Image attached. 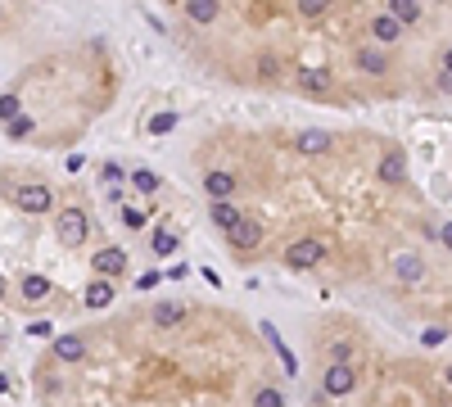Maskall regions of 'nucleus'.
<instances>
[{
  "label": "nucleus",
  "instance_id": "obj_1",
  "mask_svg": "<svg viewBox=\"0 0 452 407\" xmlns=\"http://www.w3.org/2000/svg\"><path fill=\"white\" fill-rule=\"evenodd\" d=\"M59 240H64V245H68V249H77V245H82V240H86V217H82V213H77V208L59 213Z\"/></svg>",
  "mask_w": 452,
  "mask_h": 407
},
{
  "label": "nucleus",
  "instance_id": "obj_2",
  "mask_svg": "<svg viewBox=\"0 0 452 407\" xmlns=\"http://www.w3.org/2000/svg\"><path fill=\"white\" fill-rule=\"evenodd\" d=\"M285 263L290 267H316L321 263V240H299V245H290Z\"/></svg>",
  "mask_w": 452,
  "mask_h": 407
},
{
  "label": "nucleus",
  "instance_id": "obj_3",
  "mask_svg": "<svg viewBox=\"0 0 452 407\" xmlns=\"http://www.w3.org/2000/svg\"><path fill=\"white\" fill-rule=\"evenodd\" d=\"M353 380H358V376H353V366H349V362L326 366V394H335V399H340V394H349V390H353Z\"/></svg>",
  "mask_w": 452,
  "mask_h": 407
},
{
  "label": "nucleus",
  "instance_id": "obj_4",
  "mask_svg": "<svg viewBox=\"0 0 452 407\" xmlns=\"http://www.w3.org/2000/svg\"><path fill=\"white\" fill-rule=\"evenodd\" d=\"M231 245H235V249H258V245H263V222L240 217V227L231 231Z\"/></svg>",
  "mask_w": 452,
  "mask_h": 407
},
{
  "label": "nucleus",
  "instance_id": "obj_5",
  "mask_svg": "<svg viewBox=\"0 0 452 407\" xmlns=\"http://www.w3.org/2000/svg\"><path fill=\"white\" fill-rule=\"evenodd\" d=\"M402 177H407V154H402V150H389L380 159V181H384V186H398Z\"/></svg>",
  "mask_w": 452,
  "mask_h": 407
},
{
  "label": "nucleus",
  "instance_id": "obj_6",
  "mask_svg": "<svg viewBox=\"0 0 452 407\" xmlns=\"http://www.w3.org/2000/svg\"><path fill=\"white\" fill-rule=\"evenodd\" d=\"M204 190L213 195V204H226V195H235V177H231V172H208Z\"/></svg>",
  "mask_w": 452,
  "mask_h": 407
},
{
  "label": "nucleus",
  "instance_id": "obj_7",
  "mask_svg": "<svg viewBox=\"0 0 452 407\" xmlns=\"http://www.w3.org/2000/svg\"><path fill=\"white\" fill-rule=\"evenodd\" d=\"M18 208H23V213H45V208H50V190H45V186H23V190H18Z\"/></svg>",
  "mask_w": 452,
  "mask_h": 407
},
{
  "label": "nucleus",
  "instance_id": "obj_8",
  "mask_svg": "<svg viewBox=\"0 0 452 407\" xmlns=\"http://www.w3.org/2000/svg\"><path fill=\"white\" fill-rule=\"evenodd\" d=\"M95 271L122 276V271H127V254H122V249H100V254H95Z\"/></svg>",
  "mask_w": 452,
  "mask_h": 407
},
{
  "label": "nucleus",
  "instance_id": "obj_9",
  "mask_svg": "<svg viewBox=\"0 0 452 407\" xmlns=\"http://www.w3.org/2000/svg\"><path fill=\"white\" fill-rule=\"evenodd\" d=\"M258 331H263V335H267V344H272L276 353H281V366H285V371H290V376L299 371V362H294V353H290V348H285V339H281V331H276L272 322H263V326H258Z\"/></svg>",
  "mask_w": 452,
  "mask_h": 407
},
{
  "label": "nucleus",
  "instance_id": "obj_10",
  "mask_svg": "<svg viewBox=\"0 0 452 407\" xmlns=\"http://www.w3.org/2000/svg\"><path fill=\"white\" fill-rule=\"evenodd\" d=\"M54 357H59V362H82V357H86V344L77 335H59V339H54Z\"/></svg>",
  "mask_w": 452,
  "mask_h": 407
},
{
  "label": "nucleus",
  "instance_id": "obj_11",
  "mask_svg": "<svg viewBox=\"0 0 452 407\" xmlns=\"http://www.w3.org/2000/svg\"><path fill=\"white\" fill-rule=\"evenodd\" d=\"M186 322V308L181 304H159L154 308V326H163V331H172V326Z\"/></svg>",
  "mask_w": 452,
  "mask_h": 407
},
{
  "label": "nucleus",
  "instance_id": "obj_12",
  "mask_svg": "<svg viewBox=\"0 0 452 407\" xmlns=\"http://www.w3.org/2000/svg\"><path fill=\"white\" fill-rule=\"evenodd\" d=\"M393 271H398V280H407V285H411V280H421V276H425L421 258H411V254H398V258H393Z\"/></svg>",
  "mask_w": 452,
  "mask_h": 407
},
{
  "label": "nucleus",
  "instance_id": "obj_13",
  "mask_svg": "<svg viewBox=\"0 0 452 407\" xmlns=\"http://www.w3.org/2000/svg\"><path fill=\"white\" fill-rule=\"evenodd\" d=\"M371 32H376V41H398L402 23L393 14H376V23H371Z\"/></svg>",
  "mask_w": 452,
  "mask_h": 407
},
{
  "label": "nucleus",
  "instance_id": "obj_14",
  "mask_svg": "<svg viewBox=\"0 0 452 407\" xmlns=\"http://www.w3.org/2000/svg\"><path fill=\"white\" fill-rule=\"evenodd\" d=\"M358 64H362V73L380 77V73H384V50H376V45H367V50H358Z\"/></svg>",
  "mask_w": 452,
  "mask_h": 407
},
{
  "label": "nucleus",
  "instance_id": "obj_15",
  "mask_svg": "<svg viewBox=\"0 0 452 407\" xmlns=\"http://www.w3.org/2000/svg\"><path fill=\"white\" fill-rule=\"evenodd\" d=\"M18 290H23V299L41 304V299L50 294V280H45V276H23V285H18Z\"/></svg>",
  "mask_w": 452,
  "mask_h": 407
},
{
  "label": "nucleus",
  "instance_id": "obj_16",
  "mask_svg": "<svg viewBox=\"0 0 452 407\" xmlns=\"http://www.w3.org/2000/svg\"><path fill=\"white\" fill-rule=\"evenodd\" d=\"M186 14L195 23H208V18H217V0H186Z\"/></svg>",
  "mask_w": 452,
  "mask_h": 407
},
{
  "label": "nucleus",
  "instance_id": "obj_17",
  "mask_svg": "<svg viewBox=\"0 0 452 407\" xmlns=\"http://www.w3.org/2000/svg\"><path fill=\"white\" fill-rule=\"evenodd\" d=\"M299 150L303 154H321V150H330V136H326V131H303L299 136Z\"/></svg>",
  "mask_w": 452,
  "mask_h": 407
},
{
  "label": "nucleus",
  "instance_id": "obj_18",
  "mask_svg": "<svg viewBox=\"0 0 452 407\" xmlns=\"http://www.w3.org/2000/svg\"><path fill=\"white\" fill-rule=\"evenodd\" d=\"M109 299H113V285H109V280H91V290H86V304H91V308H104Z\"/></svg>",
  "mask_w": 452,
  "mask_h": 407
},
{
  "label": "nucleus",
  "instance_id": "obj_19",
  "mask_svg": "<svg viewBox=\"0 0 452 407\" xmlns=\"http://www.w3.org/2000/svg\"><path fill=\"white\" fill-rule=\"evenodd\" d=\"M389 14L398 18V23H416V18H421V5H411V0H389Z\"/></svg>",
  "mask_w": 452,
  "mask_h": 407
},
{
  "label": "nucleus",
  "instance_id": "obj_20",
  "mask_svg": "<svg viewBox=\"0 0 452 407\" xmlns=\"http://www.w3.org/2000/svg\"><path fill=\"white\" fill-rule=\"evenodd\" d=\"M208 217H213L217 227H226V231L240 227V217H235V208H231V204H213V213H208Z\"/></svg>",
  "mask_w": 452,
  "mask_h": 407
},
{
  "label": "nucleus",
  "instance_id": "obj_21",
  "mask_svg": "<svg viewBox=\"0 0 452 407\" xmlns=\"http://www.w3.org/2000/svg\"><path fill=\"white\" fill-rule=\"evenodd\" d=\"M131 186H136L140 195H154V190H159V177H154L150 168H140V172H131Z\"/></svg>",
  "mask_w": 452,
  "mask_h": 407
},
{
  "label": "nucleus",
  "instance_id": "obj_22",
  "mask_svg": "<svg viewBox=\"0 0 452 407\" xmlns=\"http://www.w3.org/2000/svg\"><path fill=\"white\" fill-rule=\"evenodd\" d=\"M172 249H177V236H172V231H154V254L168 258Z\"/></svg>",
  "mask_w": 452,
  "mask_h": 407
},
{
  "label": "nucleus",
  "instance_id": "obj_23",
  "mask_svg": "<svg viewBox=\"0 0 452 407\" xmlns=\"http://www.w3.org/2000/svg\"><path fill=\"white\" fill-rule=\"evenodd\" d=\"M254 407H285V394H281V390H258Z\"/></svg>",
  "mask_w": 452,
  "mask_h": 407
},
{
  "label": "nucleus",
  "instance_id": "obj_24",
  "mask_svg": "<svg viewBox=\"0 0 452 407\" xmlns=\"http://www.w3.org/2000/svg\"><path fill=\"white\" fill-rule=\"evenodd\" d=\"M303 86H307V91H326V86H330V77H326V73H316V68H312V73L303 68Z\"/></svg>",
  "mask_w": 452,
  "mask_h": 407
},
{
  "label": "nucleus",
  "instance_id": "obj_25",
  "mask_svg": "<svg viewBox=\"0 0 452 407\" xmlns=\"http://www.w3.org/2000/svg\"><path fill=\"white\" fill-rule=\"evenodd\" d=\"M321 9H326V0H299V14L303 18H316Z\"/></svg>",
  "mask_w": 452,
  "mask_h": 407
},
{
  "label": "nucleus",
  "instance_id": "obj_26",
  "mask_svg": "<svg viewBox=\"0 0 452 407\" xmlns=\"http://www.w3.org/2000/svg\"><path fill=\"white\" fill-rule=\"evenodd\" d=\"M172 127H177V118H172V113H159V118L150 122V131H159V136H163V131H172Z\"/></svg>",
  "mask_w": 452,
  "mask_h": 407
},
{
  "label": "nucleus",
  "instance_id": "obj_27",
  "mask_svg": "<svg viewBox=\"0 0 452 407\" xmlns=\"http://www.w3.org/2000/svg\"><path fill=\"white\" fill-rule=\"evenodd\" d=\"M122 222H127V227H145V217H140L136 208H122Z\"/></svg>",
  "mask_w": 452,
  "mask_h": 407
},
{
  "label": "nucleus",
  "instance_id": "obj_28",
  "mask_svg": "<svg viewBox=\"0 0 452 407\" xmlns=\"http://www.w3.org/2000/svg\"><path fill=\"white\" fill-rule=\"evenodd\" d=\"M5 118L18 122V100H14V95H5Z\"/></svg>",
  "mask_w": 452,
  "mask_h": 407
},
{
  "label": "nucleus",
  "instance_id": "obj_29",
  "mask_svg": "<svg viewBox=\"0 0 452 407\" xmlns=\"http://www.w3.org/2000/svg\"><path fill=\"white\" fill-rule=\"evenodd\" d=\"M159 280H163V276H159V271H145V276H140V280H136V285H140V290H154V285H159Z\"/></svg>",
  "mask_w": 452,
  "mask_h": 407
},
{
  "label": "nucleus",
  "instance_id": "obj_30",
  "mask_svg": "<svg viewBox=\"0 0 452 407\" xmlns=\"http://www.w3.org/2000/svg\"><path fill=\"white\" fill-rule=\"evenodd\" d=\"M258 68H263L267 77H276V59H272V55H263V59H258Z\"/></svg>",
  "mask_w": 452,
  "mask_h": 407
},
{
  "label": "nucleus",
  "instance_id": "obj_31",
  "mask_svg": "<svg viewBox=\"0 0 452 407\" xmlns=\"http://www.w3.org/2000/svg\"><path fill=\"white\" fill-rule=\"evenodd\" d=\"M439 236H444V245H452V227H444V231H439Z\"/></svg>",
  "mask_w": 452,
  "mask_h": 407
},
{
  "label": "nucleus",
  "instance_id": "obj_32",
  "mask_svg": "<svg viewBox=\"0 0 452 407\" xmlns=\"http://www.w3.org/2000/svg\"><path fill=\"white\" fill-rule=\"evenodd\" d=\"M444 68H448V73H452V50H448V55H444Z\"/></svg>",
  "mask_w": 452,
  "mask_h": 407
},
{
  "label": "nucleus",
  "instance_id": "obj_33",
  "mask_svg": "<svg viewBox=\"0 0 452 407\" xmlns=\"http://www.w3.org/2000/svg\"><path fill=\"white\" fill-rule=\"evenodd\" d=\"M448 385H452V366H448Z\"/></svg>",
  "mask_w": 452,
  "mask_h": 407
}]
</instances>
